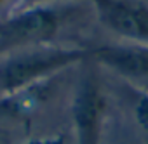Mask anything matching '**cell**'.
Masks as SVG:
<instances>
[{
  "label": "cell",
  "mask_w": 148,
  "mask_h": 144,
  "mask_svg": "<svg viewBox=\"0 0 148 144\" xmlns=\"http://www.w3.org/2000/svg\"><path fill=\"white\" fill-rule=\"evenodd\" d=\"M89 59V50L73 45L45 43L0 56V96L9 97L45 84L59 71Z\"/></svg>",
  "instance_id": "6da1fadb"
},
{
  "label": "cell",
  "mask_w": 148,
  "mask_h": 144,
  "mask_svg": "<svg viewBox=\"0 0 148 144\" xmlns=\"http://www.w3.org/2000/svg\"><path fill=\"white\" fill-rule=\"evenodd\" d=\"M23 5V0H0V21L11 16Z\"/></svg>",
  "instance_id": "52a82bcc"
},
{
  "label": "cell",
  "mask_w": 148,
  "mask_h": 144,
  "mask_svg": "<svg viewBox=\"0 0 148 144\" xmlns=\"http://www.w3.org/2000/svg\"><path fill=\"white\" fill-rule=\"evenodd\" d=\"M134 115L138 123L148 132V90H141L138 96V103L134 108Z\"/></svg>",
  "instance_id": "8992f818"
},
{
  "label": "cell",
  "mask_w": 148,
  "mask_h": 144,
  "mask_svg": "<svg viewBox=\"0 0 148 144\" xmlns=\"http://www.w3.org/2000/svg\"><path fill=\"white\" fill-rule=\"evenodd\" d=\"M89 59L127 80L148 82V45L131 42L101 45L89 50Z\"/></svg>",
  "instance_id": "5b68a950"
},
{
  "label": "cell",
  "mask_w": 148,
  "mask_h": 144,
  "mask_svg": "<svg viewBox=\"0 0 148 144\" xmlns=\"http://www.w3.org/2000/svg\"><path fill=\"white\" fill-rule=\"evenodd\" d=\"M84 11L82 0L23 5L0 21V56L33 45L58 43V35Z\"/></svg>",
  "instance_id": "7a4b0ae2"
},
{
  "label": "cell",
  "mask_w": 148,
  "mask_h": 144,
  "mask_svg": "<svg viewBox=\"0 0 148 144\" xmlns=\"http://www.w3.org/2000/svg\"><path fill=\"white\" fill-rule=\"evenodd\" d=\"M98 19L131 43L148 45V4L143 0H89Z\"/></svg>",
  "instance_id": "277c9868"
},
{
  "label": "cell",
  "mask_w": 148,
  "mask_h": 144,
  "mask_svg": "<svg viewBox=\"0 0 148 144\" xmlns=\"http://www.w3.org/2000/svg\"><path fill=\"white\" fill-rule=\"evenodd\" d=\"M108 113V99L92 66L82 69L71 99V122L77 144H101Z\"/></svg>",
  "instance_id": "3957f363"
},
{
  "label": "cell",
  "mask_w": 148,
  "mask_h": 144,
  "mask_svg": "<svg viewBox=\"0 0 148 144\" xmlns=\"http://www.w3.org/2000/svg\"><path fill=\"white\" fill-rule=\"evenodd\" d=\"M47 2H63V0H23V5H35V4H47Z\"/></svg>",
  "instance_id": "ba28073f"
}]
</instances>
